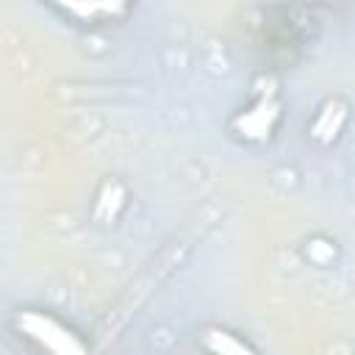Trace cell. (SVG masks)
<instances>
[{"mask_svg": "<svg viewBox=\"0 0 355 355\" xmlns=\"http://www.w3.org/2000/svg\"><path fill=\"white\" fill-rule=\"evenodd\" d=\"M58 11H64L75 22L103 25V22L122 19L128 14V6L125 3H67V6H58Z\"/></svg>", "mask_w": 355, "mask_h": 355, "instance_id": "obj_4", "label": "cell"}, {"mask_svg": "<svg viewBox=\"0 0 355 355\" xmlns=\"http://www.w3.org/2000/svg\"><path fill=\"white\" fill-rule=\"evenodd\" d=\"M200 344L208 355H258L244 338L225 327H205L200 333Z\"/></svg>", "mask_w": 355, "mask_h": 355, "instance_id": "obj_5", "label": "cell"}, {"mask_svg": "<svg viewBox=\"0 0 355 355\" xmlns=\"http://www.w3.org/2000/svg\"><path fill=\"white\" fill-rule=\"evenodd\" d=\"M305 255H308L316 266H327V263L336 258V244L327 241V239H311L308 247H305Z\"/></svg>", "mask_w": 355, "mask_h": 355, "instance_id": "obj_7", "label": "cell"}, {"mask_svg": "<svg viewBox=\"0 0 355 355\" xmlns=\"http://www.w3.org/2000/svg\"><path fill=\"white\" fill-rule=\"evenodd\" d=\"M125 200H128L125 186L119 180H105L94 197V208H92L94 219L97 222H114L119 216V211L125 208Z\"/></svg>", "mask_w": 355, "mask_h": 355, "instance_id": "obj_6", "label": "cell"}, {"mask_svg": "<svg viewBox=\"0 0 355 355\" xmlns=\"http://www.w3.org/2000/svg\"><path fill=\"white\" fill-rule=\"evenodd\" d=\"M349 119V105L344 97H327L319 111L313 114L311 125H308V139H313L322 147H330L333 141H338L344 125Z\"/></svg>", "mask_w": 355, "mask_h": 355, "instance_id": "obj_3", "label": "cell"}, {"mask_svg": "<svg viewBox=\"0 0 355 355\" xmlns=\"http://www.w3.org/2000/svg\"><path fill=\"white\" fill-rule=\"evenodd\" d=\"M14 327L22 338H28L42 355H89L86 341L61 319L47 311L25 308L14 313Z\"/></svg>", "mask_w": 355, "mask_h": 355, "instance_id": "obj_1", "label": "cell"}, {"mask_svg": "<svg viewBox=\"0 0 355 355\" xmlns=\"http://www.w3.org/2000/svg\"><path fill=\"white\" fill-rule=\"evenodd\" d=\"M280 100L275 92H261L250 105L239 108L230 119V133L244 144H263L280 125Z\"/></svg>", "mask_w": 355, "mask_h": 355, "instance_id": "obj_2", "label": "cell"}]
</instances>
